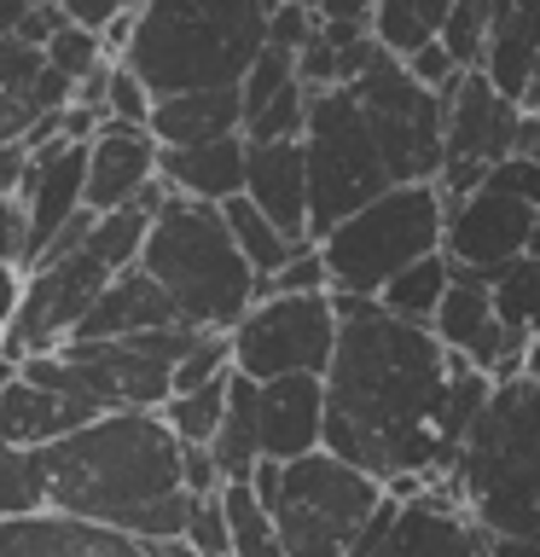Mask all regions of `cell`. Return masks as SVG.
Returning a JSON list of instances; mask_svg holds the SVG:
<instances>
[{"label":"cell","instance_id":"obj_1","mask_svg":"<svg viewBox=\"0 0 540 557\" xmlns=\"http://www.w3.org/2000/svg\"><path fill=\"white\" fill-rule=\"evenodd\" d=\"M338 302V355L326 372V453L390 487L395 476L447 482L494 377L453 360L430 325H407L378 296Z\"/></svg>","mask_w":540,"mask_h":557},{"label":"cell","instance_id":"obj_2","mask_svg":"<svg viewBox=\"0 0 540 557\" xmlns=\"http://www.w3.org/2000/svg\"><path fill=\"white\" fill-rule=\"evenodd\" d=\"M47 511L82 517L99 529L128 534L146 505L186 494L181 487V442L163 412H105L87 430L41 447Z\"/></svg>","mask_w":540,"mask_h":557},{"label":"cell","instance_id":"obj_3","mask_svg":"<svg viewBox=\"0 0 540 557\" xmlns=\"http://www.w3.org/2000/svg\"><path fill=\"white\" fill-rule=\"evenodd\" d=\"M442 487L494 540V557H540V377L494 383Z\"/></svg>","mask_w":540,"mask_h":557},{"label":"cell","instance_id":"obj_4","mask_svg":"<svg viewBox=\"0 0 540 557\" xmlns=\"http://www.w3.org/2000/svg\"><path fill=\"white\" fill-rule=\"evenodd\" d=\"M268 52V0H146L122 64L157 99L238 87Z\"/></svg>","mask_w":540,"mask_h":557},{"label":"cell","instance_id":"obj_5","mask_svg":"<svg viewBox=\"0 0 540 557\" xmlns=\"http://www.w3.org/2000/svg\"><path fill=\"white\" fill-rule=\"evenodd\" d=\"M139 268L163 285L174 313L198 331H226L233 337V325L256 308V268L244 261V250L233 244V226H226L216 203H192L174 191L169 209L151 221Z\"/></svg>","mask_w":540,"mask_h":557},{"label":"cell","instance_id":"obj_6","mask_svg":"<svg viewBox=\"0 0 540 557\" xmlns=\"http://www.w3.org/2000/svg\"><path fill=\"white\" fill-rule=\"evenodd\" d=\"M250 487L279 522L285 557H348L360 529L372 522V511L390 494L383 482H372L366 470L343 465L338 453H308V459H261Z\"/></svg>","mask_w":540,"mask_h":557},{"label":"cell","instance_id":"obj_7","mask_svg":"<svg viewBox=\"0 0 540 557\" xmlns=\"http://www.w3.org/2000/svg\"><path fill=\"white\" fill-rule=\"evenodd\" d=\"M447 238V198L442 186H395L360 215L331 226L320 238L331 296H383L390 278H401L413 261L442 250Z\"/></svg>","mask_w":540,"mask_h":557},{"label":"cell","instance_id":"obj_8","mask_svg":"<svg viewBox=\"0 0 540 557\" xmlns=\"http://www.w3.org/2000/svg\"><path fill=\"white\" fill-rule=\"evenodd\" d=\"M308 198H314V244L348 215H360L366 203H378L383 191H395L390 163H383L366 111L348 87H326L308 104Z\"/></svg>","mask_w":540,"mask_h":557},{"label":"cell","instance_id":"obj_9","mask_svg":"<svg viewBox=\"0 0 540 557\" xmlns=\"http://www.w3.org/2000/svg\"><path fill=\"white\" fill-rule=\"evenodd\" d=\"M366 111L383 163H390L395 186H430L442 181L447 163V99L413 82V70L395 52H372V64L360 70V82L348 87Z\"/></svg>","mask_w":540,"mask_h":557},{"label":"cell","instance_id":"obj_10","mask_svg":"<svg viewBox=\"0 0 540 557\" xmlns=\"http://www.w3.org/2000/svg\"><path fill=\"white\" fill-rule=\"evenodd\" d=\"M338 355V302L331 296H268L233 325V372L250 383L326 377Z\"/></svg>","mask_w":540,"mask_h":557},{"label":"cell","instance_id":"obj_11","mask_svg":"<svg viewBox=\"0 0 540 557\" xmlns=\"http://www.w3.org/2000/svg\"><path fill=\"white\" fill-rule=\"evenodd\" d=\"M116 273H105L87 250L64 256V261H41L35 273H24V296H17V313L0 337V360L24 366L35 355H59V348L82 331V320L94 313V302L105 296Z\"/></svg>","mask_w":540,"mask_h":557},{"label":"cell","instance_id":"obj_12","mask_svg":"<svg viewBox=\"0 0 540 557\" xmlns=\"http://www.w3.org/2000/svg\"><path fill=\"white\" fill-rule=\"evenodd\" d=\"M523 104H512L482 70H465V82L447 94V163H442V198L465 203L505 157H517Z\"/></svg>","mask_w":540,"mask_h":557},{"label":"cell","instance_id":"obj_13","mask_svg":"<svg viewBox=\"0 0 540 557\" xmlns=\"http://www.w3.org/2000/svg\"><path fill=\"white\" fill-rule=\"evenodd\" d=\"M430 331L453 360H470L494 383H512V377H523V366H529V343L505 331L500 308H494V285L477 273L453 268V290H447V302H442Z\"/></svg>","mask_w":540,"mask_h":557},{"label":"cell","instance_id":"obj_14","mask_svg":"<svg viewBox=\"0 0 540 557\" xmlns=\"http://www.w3.org/2000/svg\"><path fill=\"white\" fill-rule=\"evenodd\" d=\"M529 233H535V209L505 198V191H477L465 203H447V238L442 250L459 273L494 278L512 268V261L529 256Z\"/></svg>","mask_w":540,"mask_h":557},{"label":"cell","instance_id":"obj_15","mask_svg":"<svg viewBox=\"0 0 540 557\" xmlns=\"http://www.w3.org/2000/svg\"><path fill=\"white\" fill-rule=\"evenodd\" d=\"M87 146L94 139H52V146L29 151V181L17 191V203L29 215V268L87 209Z\"/></svg>","mask_w":540,"mask_h":557},{"label":"cell","instance_id":"obj_16","mask_svg":"<svg viewBox=\"0 0 540 557\" xmlns=\"http://www.w3.org/2000/svg\"><path fill=\"white\" fill-rule=\"evenodd\" d=\"M372 557H494V540H488L477 522H470L465 505L435 482L430 494L401 505L395 529L383 534V546Z\"/></svg>","mask_w":540,"mask_h":557},{"label":"cell","instance_id":"obj_17","mask_svg":"<svg viewBox=\"0 0 540 557\" xmlns=\"http://www.w3.org/2000/svg\"><path fill=\"white\" fill-rule=\"evenodd\" d=\"M163 146H157L151 128H128V122H105L87 146V209L94 215H111V209H128L151 181H163Z\"/></svg>","mask_w":540,"mask_h":557},{"label":"cell","instance_id":"obj_18","mask_svg":"<svg viewBox=\"0 0 540 557\" xmlns=\"http://www.w3.org/2000/svg\"><path fill=\"white\" fill-rule=\"evenodd\" d=\"M244 198H250L285 238L314 244V198H308V146L303 139H268V146H250Z\"/></svg>","mask_w":540,"mask_h":557},{"label":"cell","instance_id":"obj_19","mask_svg":"<svg viewBox=\"0 0 540 557\" xmlns=\"http://www.w3.org/2000/svg\"><path fill=\"white\" fill-rule=\"evenodd\" d=\"M94 418H105V412H94L87 400H70V395H52V389H35V383L17 377V366L0 360V442L41 453V447H59L64 435L87 430Z\"/></svg>","mask_w":540,"mask_h":557},{"label":"cell","instance_id":"obj_20","mask_svg":"<svg viewBox=\"0 0 540 557\" xmlns=\"http://www.w3.org/2000/svg\"><path fill=\"white\" fill-rule=\"evenodd\" d=\"M326 447V377L261 383V459H308Z\"/></svg>","mask_w":540,"mask_h":557},{"label":"cell","instance_id":"obj_21","mask_svg":"<svg viewBox=\"0 0 540 557\" xmlns=\"http://www.w3.org/2000/svg\"><path fill=\"white\" fill-rule=\"evenodd\" d=\"M0 557H146V546L116 529L59 511H35L0 522Z\"/></svg>","mask_w":540,"mask_h":557},{"label":"cell","instance_id":"obj_22","mask_svg":"<svg viewBox=\"0 0 540 557\" xmlns=\"http://www.w3.org/2000/svg\"><path fill=\"white\" fill-rule=\"evenodd\" d=\"M163 325H186V320L174 313V302L146 268H128V273H116L111 285H105V296L94 302V313L82 320V331L70 343H122V337L163 331Z\"/></svg>","mask_w":540,"mask_h":557},{"label":"cell","instance_id":"obj_23","mask_svg":"<svg viewBox=\"0 0 540 557\" xmlns=\"http://www.w3.org/2000/svg\"><path fill=\"white\" fill-rule=\"evenodd\" d=\"M535 64H540V0H494L482 76L512 104H523L529 99V82H535Z\"/></svg>","mask_w":540,"mask_h":557},{"label":"cell","instance_id":"obj_24","mask_svg":"<svg viewBox=\"0 0 540 557\" xmlns=\"http://www.w3.org/2000/svg\"><path fill=\"white\" fill-rule=\"evenodd\" d=\"M244 169H250V139H209V146H186V151H163V181L169 191H181L192 203H233L244 198Z\"/></svg>","mask_w":540,"mask_h":557},{"label":"cell","instance_id":"obj_25","mask_svg":"<svg viewBox=\"0 0 540 557\" xmlns=\"http://www.w3.org/2000/svg\"><path fill=\"white\" fill-rule=\"evenodd\" d=\"M151 134H157V146H163V151L233 139V134H244V94H238V87H204V94L157 99Z\"/></svg>","mask_w":540,"mask_h":557},{"label":"cell","instance_id":"obj_26","mask_svg":"<svg viewBox=\"0 0 540 557\" xmlns=\"http://www.w3.org/2000/svg\"><path fill=\"white\" fill-rule=\"evenodd\" d=\"M216 465L226 482H250L261 465V383H250L244 372H233V395H226V418L216 435Z\"/></svg>","mask_w":540,"mask_h":557},{"label":"cell","instance_id":"obj_27","mask_svg":"<svg viewBox=\"0 0 540 557\" xmlns=\"http://www.w3.org/2000/svg\"><path fill=\"white\" fill-rule=\"evenodd\" d=\"M447 290H453V261H447V250H435L425 261H413L401 278H390L378 296V308L395 313V320H407V325H435Z\"/></svg>","mask_w":540,"mask_h":557},{"label":"cell","instance_id":"obj_28","mask_svg":"<svg viewBox=\"0 0 540 557\" xmlns=\"http://www.w3.org/2000/svg\"><path fill=\"white\" fill-rule=\"evenodd\" d=\"M221 215H226V226H233V244L244 250V261L256 268V278H273V273L296 256V250H308V244H296V238L279 233V226H273L268 215H261V209H256L250 198L221 203Z\"/></svg>","mask_w":540,"mask_h":557},{"label":"cell","instance_id":"obj_29","mask_svg":"<svg viewBox=\"0 0 540 557\" xmlns=\"http://www.w3.org/2000/svg\"><path fill=\"white\" fill-rule=\"evenodd\" d=\"M221 505H226V529H233V557H285L279 522L250 482H226Z\"/></svg>","mask_w":540,"mask_h":557},{"label":"cell","instance_id":"obj_30","mask_svg":"<svg viewBox=\"0 0 540 557\" xmlns=\"http://www.w3.org/2000/svg\"><path fill=\"white\" fill-rule=\"evenodd\" d=\"M226 395H233V372L204 383V389H192V395H169L163 424L174 430V442L181 447H216L221 418H226Z\"/></svg>","mask_w":540,"mask_h":557},{"label":"cell","instance_id":"obj_31","mask_svg":"<svg viewBox=\"0 0 540 557\" xmlns=\"http://www.w3.org/2000/svg\"><path fill=\"white\" fill-rule=\"evenodd\" d=\"M146 238H151V215L139 203H128V209H111V215L94 221L87 256H94L105 273H128V268H139V256H146Z\"/></svg>","mask_w":540,"mask_h":557},{"label":"cell","instance_id":"obj_32","mask_svg":"<svg viewBox=\"0 0 540 557\" xmlns=\"http://www.w3.org/2000/svg\"><path fill=\"white\" fill-rule=\"evenodd\" d=\"M494 308H500V320L512 337H523V343L540 337V261L535 256L512 261V268L494 278Z\"/></svg>","mask_w":540,"mask_h":557},{"label":"cell","instance_id":"obj_33","mask_svg":"<svg viewBox=\"0 0 540 557\" xmlns=\"http://www.w3.org/2000/svg\"><path fill=\"white\" fill-rule=\"evenodd\" d=\"M47 511V476H41V453L0 442V522Z\"/></svg>","mask_w":540,"mask_h":557},{"label":"cell","instance_id":"obj_34","mask_svg":"<svg viewBox=\"0 0 540 557\" xmlns=\"http://www.w3.org/2000/svg\"><path fill=\"white\" fill-rule=\"evenodd\" d=\"M372 41L383 52H395V59H413L418 47L435 41V29L425 24V12L413 7V0H378L372 12Z\"/></svg>","mask_w":540,"mask_h":557},{"label":"cell","instance_id":"obj_35","mask_svg":"<svg viewBox=\"0 0 540 557\" xmlns=\"http://www.w3.org/2000/svg\"><path fill=\"white\" fill-rule=\"evenodd\" d=\"M488 24H494V0H453V17L442 29V47L459 59V70H482Z\"/></svg>","mask_w":540,"mask_h":557},{"label":"cell","instance_id":"obj_36","mask_svg":"<svg viewBox=\"0 0 540 557\" xmlns=\"http://www.w3.org/2000/svg\"><path fill=\"white\" fill-rule=\"evenodd\" d=\"M268 296H331V273H326L320 244L296 250L273 278H256V302H268Z\"/></svg>","mask_w":540,"mask_h":557},{"label":"cell","instance_id":"obj_37","mask_svg":"<svg viewBox=\"0 0 540 557\" xmlns=\"http://www.w3.org/2000/svg\"><path fill=\"white\" fill-rule=\"evenodd\" d=\"M47 64H52V70H64V76L82 87L87 76H94V70H105V64H111V52H105V41H99L94 29H82V24H64L59 35H52V47H47Z\"/></svg>","mask_w":540,"mask_h":557},{"label":"cell","instance_id":"obj_38","mask_svg":"<svg viewBox=\"0 0 540 557\" xmlns=\"http://www.w3.org/2000/svg\"><path fill=\"white\" fill-rule=\"evenodd\" d=\"M233 372V337L226 331H204L198 343H192V355L174 366V395H192L204 389V383H216Z\"/></svg>","mask_w":540,"mask_h":557},{"label":"cell","instance_id":"obj_39","mask_svg":"<svg viewBox=\"0 0 540 557\" xmlns=\"http://www.w3.org/2000/svg\"><path fill=\"white\" fill-rule=\"evenodd\" d=\"M291 82H296V59H291V52H273V47H268V52H261V59L250 64V76L238 82V94H244V122L268 111V104L285 94Z\"/></svg>","mask_w":540,"mask_h":557},{"label":"cell","instance_id":"obj_40","mask_svg":"<svg viewBox=\"0 0 540 557\" xmlns=\"http://www.w3.org/2000/svg\"><path fill=\"white\" fill-rule=\"evenodd\" d=\"M151 111H157V94L134 76L128 64H111V87H105V122H128V128H151Z\"/></svg>","mask_w":540,"mask_h":557},{"label":"cell","instance_id":"obj_41","mask_svg":"<svg viewBox=\"0 0 540 557\" xmlns=\"http://www.w3.org/2000/svg\"><path fill=\"white\" fill-rule=\"evenodd\" d=\"M186 546L198 552V557H233V529H226L221 494H209V499L192 505V517H186Z\"/></svg>","mask_w":540,"mask_h":557},{"label":"cell","instance_id":"obj_42","mask_svg":"<svg viewBox=\"0 0 540 557\" xmlns=\"http://www.w3.org/2000/svg\"><path fill=\"white\" fill-rule=\"evenodd\" d=\"M41 70H47V52L41 47L17 41V35H0V94L29 99L35 82H41Z\"/></svg>","mask_w":540,"mask_h":557},{"label":"cell","instance_id":"obj_43","mask_svg":"<svg viewBox=\"0 0 540 557\" xmlns=\"http://www.w3.org/2000/svg\"><path fill=\"white\" fill-rule=\"evenodd\" d=\"M401 64L413 70V82H418V87H430V94H442V99L465 82V70H459V59H453V52L442 47V35H435L430 47H418L413 59H401Z\"/></svg>","mask_w":540,"mask_h":557},{"label":"cell","instance_id":"obj_44","mask_svg":"<svg viewBox=\"0 0 540 557\" xmlns=\"http://www.w3.org/2000/svg\"><path fill=\"white\" fill-rule=\"evenodd\" d=\"M482 191H505V198L540 209V157H505V163L482 181Z\"/></svg>","mask_w":540,"mask_h":557},{"label":"cell","instance_id":"obj_45","mask_svg":"<svg viewBox=\"0 0 540 557\" xmlns=\"http://www.w3.org/2000/svg\"><path fill=\"white\" fill-rule=\"evenodd\" d=\"M314 29H320V17H314L303 0H291V7H279V12H268V47L273 52H303L308 41H314Z\"/></svg>","mask_w":540,"mask_h":557},{"label":"cell","instance_id":"obj_46","mask_svg":"<svg viewBox=\"0 0 540 557\" xmlns=\"http://www.w3.org/2000/svg\"><path fill=\"white\" fill-rule=\"evenodd\" d=\"M0 261L29 273V215L17 198H0Z\"/></svg>","mask_w":540,"mask_h":557},{"label":"cell","instance_id":"obj_47","mask_svg":"<svg viewBox=\"0 0 540 557\" xmlns=\"http://www.w3.org/2000/svg\"><path fill=\"white\" fill-rule=\"evenodd\" d=\"M181 487L192 499H209V494H221L226 476H221V465H216V453L209 447H181Z\"/></svg>","mask_w":540,"mask_h":557},{"label":"cell","instance_id":"obj_48","mask_svg":"<svg viewBox=\"0 0 540 557\" xmlns=\"http://www.w3.org/2000/svg\"><path fill=\"white\" fill-rule=\"evenodd\" d=\"M146 0H59V12L70 17V24H82V29H105L111 17H122V12H139Z\"/></svg>","mask_w":540,"mask_h":557},{"label":"cell","instance_id":"obj_49","mask_svg":"<svg viewBox=\"0 0 540 557\" xmlns=\"http://www.w3.org/2000/svg\"><path fill=\"white\" fill-rule=\"evenodd\" d=\"M303 7L320 17V24H366V29H372L378 0H303Z\"/></svg>","mask_w":540,"mask_h":557},{"label":"cell","instance_id":"obj_50","mask_svg":"<svg viewBox=\"0 0 540 557\" xmlns=\"http://www.w3.org/2000/svg\"><path fill=\"white\" fill-rule=\"evenodd\" d=\"M24 181H29V146L12 139V146H0V198H17Z\"/></svg>","mask_w":540,"mask_h":557},{"label":"cell","instance_id":"obj_51","mask_svg":"<svg viewBox=\"0 0 540 557\" xmlns=\"http://www.w3.org/2000/svg\"><path fill=\"white\" fill-rule=\"evenodd\" d=\"M17 296H24V273L0 261V337H7V325H12V313H17Z\"/></svg>","mask_w":540,"mask_h":557},{"label":"cell","instance_id":"obj_52","mask_svg":"<svg viewBox=\"0 0 540 557\" xmlns=\"http://www.w3.org/2000/svg\"><path fill=\"white\" fill-rule=\"evenodd\" d=\"M35 7H41V0H0V35H17Z\"/></svg>","mask_w":540,"mask_h":557},{"label":"cell","instance_id":"obj_53","mask_svg":"<svg viewBox=\"0 0 540 557\" xmlns=\"http://www.w3.org/2000/svg\"><path fill=\"white\" fill-rule=\"evenodd\" d=\"M413 7L425 12V24H430L435 35H442V29H447V17H453V0H413Z\"/></svg>","mask_w":540,"mask_h":557},{"label":"cell","instance_id":"obj_54","mask_svg":"<svg viewBox=\"0 0 540 557\" xmlns=\"http://www.w3.org/2000/svg\"><path fill=\"white\" fill-rule=\"evenodd\" d=\"M146 557H198V552H192L186 540H151V546H146Z\"/></svg>","mask_w":540,"mask_h":557},{"label":"cell","instance_id":"obj_55","mask_svg":"<svg viewBox=\"0 0 540 557\" xmlns=\"http://www.w3.org/2000/svg\"><path fill=\"white\" fill-rule=\"evenodd\" d=\"M523 372H529V377H540V337L529 343V366H523Z\"/></svg>","mask_w":540,"mask_h":557},{"label":"cell","instance_id":"obj_56","mask_svg":"<svg viewBox=\"0 0 540 557\" xmlns=\"http://www.w3.org/2000/svg\"><path fill=\"white\" fill-rule=\"evenodd\" d=\"M529 256L540 261V209H535V233H529Z\"/></svg>","mask_w":540,"mask_h":557}]
</instances>
